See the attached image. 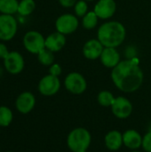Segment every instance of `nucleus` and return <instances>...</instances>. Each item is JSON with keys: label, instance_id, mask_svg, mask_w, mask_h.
Segmentation results:
<instances>
[{"label": "nucleus", "instance_id": "nucleus-1", "mask_svg": "<svg viewBox=\"0 0 151 152\" xmlns=\"http://www.w3.org/2000/svg\"><path fill=\"white\" fill-rule=\"evenodd\" d=\"M143 71L135 60L120 61L111 71V79L122 92L133 93L143 83Z\"/></svg>", "mask_w": 151, "mask_h": 152}, {"label": "nucleus", "instance_id": "nucleus-2", "mask_svg": "<svg viewBox=\"0 0 151 152\" xmlns=\"http://www.w3.org/2000/svg\"><path fill=\"white\" fill-rule=\"evenodd\" d=\"M126 30L125 26L119 21H108L103 23L98 29V40L104 47L116 48L125 40Z\"/></svg>", "mask_w": 151, "mask_h": 152}, {"label": "nucleus", "instance_id": "nucleus-3", "mask_svg": "<svg viewBox=\"0 0 151 152\" xmlns=\"http://www.w3.org/2000/svg\"><path fill=\"white\" fill-rule=\"evenodd\" d=\"M67 144L71 151H86L91 144V134L85 128H76L69 134Z\"/></svg>", "mask_w": 151, "mask_h": 152}, {"label": "nucleus", "instance_id": "nucleus-4", "mask_svg": "<svg viewBox=\"0 0 151 152\" xmlns=\"http://www.w3.org/2000/svg\"><path fill=\"white\" fill-rule=\"evenodd\" d=\"M23 45L28 52L37 54L45 48V38H44L41 33L31 30L24 35Z\"/></svg>", "mask_w": 151, "mask_h": 152}, {"label": "nucleus", "instance_id": "nucleus-5", "mask_svg": "<svg viewBox=\"0 0 151 152\" xmlns=\"http://www.w3.org/2000/svg\"><path fill=\"white\" fill-rule=\"evenodd\" d=\"M18 23L16 19L10 14H0V40L9 41L17 33Z\"/></svg>", "mask_w": 151, "mask_h": 152}, {"label": "nucleus", "instance_id": "nucleus-6", "mask_svg": "<svg viewBox=\"0 0 151 152\" xmlns=\"http://www.w3.org/2000/svg\"><path fill=\"white\" fill-rule=\"evenodd\" d=\"M64 85L66 89L73 94H81L87 88L85 78L78 72H71L65 77Z\"/></svg>", "mask_w": 151, "mask_h": 152}, {"label": "nucleus", "instance_id": "nucleus-7", "mask_svg": "<svg viewBox=\"0 0 151 152\" xmlns=\"http://www.w3.org/2000/svg\"><path fill=\"white\" fill-rule=\"evenodd\" d=\"M78 24L79 22L77 16L70 13H65L58 17L55 21V28L58 32L63 35H69L77 29Z\"/></svg>", "mask_w": 151, "mask_h": 152}, {"label": "nucleus", "instance_id": "nucleus-8", "mask_svg": "<svg viewBox=\"0 0 151 152\" xmlns=\"http://www.w3.org/2000/svg\"><path fill=\"white\" fill-rule=\"evenodd\" d=\"M61 88V82L58 77L51 74L44 76L38 84V91L44 96H53L56 94Z\"/></svg>", "mask_w": 151, "mask_h": 152}, {"label": "nucleus", "instance_id": "nucleus-9", "mask_svg": "<svg viewBox=\"0 0 151 152\" xmlns=\"http://www.w3.org/2000/svg\"><path fill=\"white\" fill-rule=\"evenodd\" d=\"M4 64L6 71L12 75H17L20 73L24 69V59L22 55L18 52H11L5 59H4Z\"/></svg>", "mask_w": 151, "mask_h": 152}, {"label": "nucleus", "instance_id": "nucleus-10", "mask_svg": "<svg viewBox=\"0 0 151 152\" xmlns=\"http://www.w3.org/2000/svg\"><path fill=\"white\" fill-rule=\"evenodd\" d=\"M112 113L120 119L127 118L133 112V105L131 102L125 97L118 96L115 98L113 104L111 105Z\"/></svg>", "mask_w": 151, "mask_h": 152}, {"label": "nucleus", "instance_id": "nucleus-11", "mask_svg": "<svg viewBox=\"0 0 151 152\" xmlns=\"http://www.w3.org/2000/svg\"><path fill=\"white\" fill-rule=\"evenodd\" d=\"M36 105V98L30 92L21 93L15 101V108L21 114H28Z\"/></svg>", "mask_w": 151, "mask_h": 152}, {"label": "nucleus", "instance_id": "nucleus-12", "mask_svg": "<svg viewBox=\"0 0 151 152\" xmlns=\"http://www.w3.org/2000/svg\"><path fill=\"white\" fill-rule=\"evenodd\" d=\"M117 10V4L115 0H99L94 6V12L99 19L107 20L111 18Z\"/></svg>", "mask_w": 151, "mask_h": 152}, {"label": "nucleus", "instance_id": "nucleus-13", "mask_svg": "<svg viewBox=\"0 0 151 152\" xmlns=\"http://www.w3.org/2000/svg\"><path fill=\"white\" fill-rule=\"evenodd\" d=\"M103 49V45L98 39H91L84 45L83 54L88 60H96L101 57Z\"/></svg>", "mask_w": 151, "mask_h": 152}, {"label": "nucleus", "instance_id": "nucleus-14", "mask_svg": "<svg viewBox=\"0 0 151 152\" xmlns=\"http://www.w3.org/2000/svg\"><path fill=\"white\" fill-rule=\"evenodd\" d=\"M101 61L106 68H115L121 61L120 54L113 47H104L101 55Z\"/></svg>", "mask_w": 151, "mask_h": 152}, {"label": "nucleus", "instance_id": "nucleus-15", "mask_svg": "<svg viewBox=\"0 0 151 152\" xmlns=\"http://www.w3.org/2000/svg\"><path fill=\"white\" fill-rule=\"evenodd\" d=\"M66 44L65 35L60 32H54L50 34L45 38V48L52 51L53 53L61 51Z\"/></svg>", "mask_w": 151, "mask_h": 152}, {"label": "nucleus", "instance_id": "nucleus-16", "mask_svg": "<svg viewBox=\"0 0 151 152\" xmlns=\"http://www.w3.org/2000/svg\"><path fill=\"white\" fill-rule=\"evenodd\" d=\"M123 143L128 149L137 150L142 147V137L136 130L130 129L123 134Z\"/></svg>", "mask_w": 151, "mask_h": 152}, {"label": "nucleus", "instance_id": "nucleus-17", "mask_svg": "<svg viewBox=\"0 0 151 152\" xmlns=\"http://www.w3.org/2000/svg\"><path fill=\"white\" fill-rule=\"evenodd\" d=\"M105 145L110 151H117L123 143V134L117 130L109 132L105 136Z\"/></svg>", "mask_w": 151, "mask_h": 152}, {"label": "nucleus", "instance_id": "nucleus-18", "mask_svg": "<svg viewBox=\"0 0 151 152\" xmlns=\"http://www.w3.org/2000/svg\"><path fill=\"white\" fill-rule=\"evenodd\" d=\"M19 2L17 0H0V12L12 15L18 12Z\"/></svg>", "mask_w": 151, "mask_h": 152}, {"label": "nucleus", "instance_id": "nucleus-19", "mask_svg": "<svg viewBox=\"0 0 151 152\" xmlns=\"http://www.w3.org/2000/svg\"><path fill=\"white\" fill-rule=\"evenodd\" d=\"M13 119L12 110L6 106H0V127L9 126Z\"/></svg>", "mask_w": 151, "mask_h": 152}, {"label": "nucleus", "instance_id": "nucleus-20", "mask_svg": "<svg viewBox=\"0 0 151 152\" xmlns=\"http://www.w3.org/2000/svg\"><path fill=\"white\" fill-rule=\"evenodd\" d=\"M36 8V3L34 0H21L19 3L18 13L21 16H28L31 14Z\"/></svg>", "mask_w": 151, "mask_h": 152}, {"label": "nucleus", "instance_id": "nucleus-21", "mask_svg": "<svg viewBox=\"0 0 151 152\" xmlns=\"http://www.w3.org/2000/svg\"><path fill=\"white\" fill-rule=\"evenodd\" d=\"M98 20H99V17L94 12V11L88 12L83 17V21H82L83 27L85 29H93V28H94L97 26Z\"/></svg>", "mask_w": 151, "mask_h": 152}, {"label": "nucleus", "instance_id": "nucleus-22", "mask_svg": "<svg viewBox=\"0 0 151 152\" xmlns=\"http://www.w3.org/2000/svg\"><path fill=\"white\" fill-rule=\"evenodd\" d=\"M37 59L42 65L51 66L54 62V55L53 53L46 48L43 49L41 52L37 53Z\"/></svg>", "mask_w": 151, "mask_h": 152}, {"label": "nucleus", "instance_id": "nucleus-23", "mask_svg": "<svg viewBox=\"0 0 151 152\" xmlns=\"http://www.w3.org/2000/svg\"><path fill=\"white\" fill-rule=\"evenodd\" d=\"M97 100L100 105L103 107H111L115 101V97L109 91H101L99 93Z\"/></svg>", "mask_w": 151, "mask_h": 152}, {"label": "nucleus", "instance_id": "nucleus-24", "mask_svg": "<svg viewBox=\"0 0 151 152\" xmlns=\"http://www.w3.org/2000/svg\"><path fill=\"white\" fill-rule=\"evenodd\" d=\"M88 5L86 1L85 0H78L75 4V13L78 17H84L88 12Z\"/></svg>", "mask_w": 151, "mask_h": 152}, {"label": "nucleus", "instance_id": "nucleus-25", "mask_svg": "<svg viewBox=\"0 0 151 152\" xmlns=\"http://www.w3.org/2000/svg\"><path fill=\"white\" fill-rule=\"evenodd\" d=\"M142 147L146 152H151V130L149 131L142 138Z\"/></svg>", "mask_w": 151, "mask_h": 152}, {"label": "nucleus", "instance_id": "nucleus-26", "mask_svg": "<svg viewBox=\"0 0 151 152\" xmlns=\"http://www.w3.org/2000/svg\"><path fill=\"white\" fill-rule=\"evenodd\" d=\"M61 67L60 64L58 63H53L50 66V69H49V73L53 76H55V77H59L61 74Z\"/></svg>", "mask_w": 151, "mask_h": 152}, {"label": "nucleus", "instance_id": "nucleus-27", "mask_svg": "<svg viewBox=\"0 0 151 152\" xmlns=\"http://www.w3.org/2000/svg\"><path fill=\"white\" fill-rule=\"evenodd\" d=\"M77 2V0H59L60 4L65 8H69V7L75 6Z\"/></svg>", "mask_w": 151, "mask_h": 152}, {"label": "nucleus", "instance_id": "nucleus-28", "mask_svg": "<svg viewBox=\"0 0 151 152\" xmlns=\"http://www.w3.org/2000/svg\"><path fill=\"white\" fill-rule=\"evenodd\" d=\"M10 52H8V49L6 45L3 43H0V59H5Z\"/></svg>", "mask_w": 151, "mask_h": 152}, {"label": "nucleus", "instance_id": "nucleus-29", "mask_svg": "<svg viewBox=\"0 0 151 152\" xmlns=\"http://www.w3.org/2000/svg\"><path fill=\"white\" fill-rule=\"evenodd\" d=\"M85 1H93V0H85Z\"/></svg>", "mask_w": 151, "mask_h": 152}, {"label": "nucleus", "instance_id": "nucleus-30", "mask_svg": "<svg viewBox=\"0 0 151 152\" xmlns=\"http://www.w3.org/2000/svg\"><path fill=\"white\" fill-rule=\"evenodd\" d=\"M132 152H140V151H132Z\"/></svg>", "mask_w": 151, "mask_h": 152}, {"label": "nucleus", "instance_id": "nucleus-31", "mask_svg": "<svg viewBox=\"0 0 151 152\" xmlns=\"http://www.w3.org/2000/svg\"><path fill=\"white\" fill-rule=\"evenodd\" d=\"M6 152H13V151H6Z\"/></svg>", "mask_w": 151, "mask_h": 152}, {"label": "nucleus", "instance_id": "nucleus-32", "mask_svg": "<svg viewBox=\"0 0 151 152\" xmlns=\"http://www.w3.org/2000/svg\"><path fill=\"white\" fill-rule=\"evenodd\" d=\"M85 152H86V151H85Z\"/></svg>", "mask_w": 151, "mask_h": 152}]
</instances>
